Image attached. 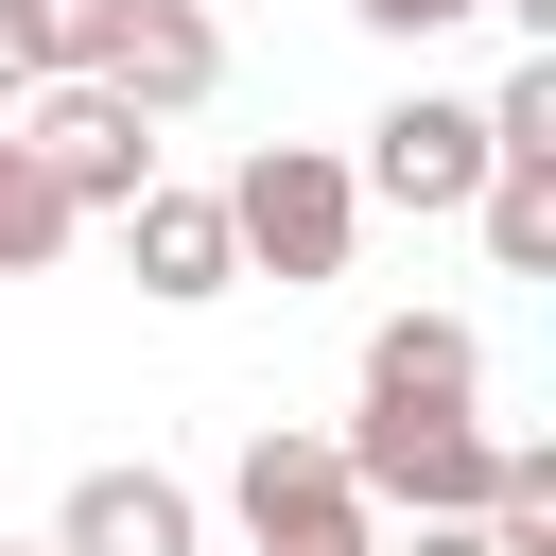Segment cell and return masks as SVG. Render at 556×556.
<instances>
[{"label": "cell", "instance_id": "obj_1", "mask_svg": "<svg viewBox=\"0 0 556 556\" xmlns=\"http://www.w3.org/2000/svg\"><path fill=\"white\" fill-rule=\"evenodd\" d=\"M208 208H226V261H243V278H278V295L348 278V243H365V191H348V156H330V139H261Z\"/></svg>", "mask_w": 556, "mask_h": 556}, {"label": "cell", "instance_id": "obj_2", "mask_svg": "<svg viewBox=\"0 0 556 556\" xmlns=\"http://www.w3.org/2000/svg\"><path fill=\"white\" fill-rule=\"evenodd\" d=\"M330 452H348L365 521H486V469H504V434L452 417V400H365Z\"/></svg>", "mask_w": 556, "mask_h": 556}, {"label": "cell", "instance_id": "obj_3", "mask_svg": "<svg viewBox=\"0 0 556 556\" xmlns=\"http://www.w3.org/2000/svg\"><path fill=\"white\" fill-rule=\"evenodd\" d=\"M226 521H243V556H382V521H365L348 452H330V434H295V417H261V434H243Z\"/></svg>", "mask_w": 556, "mask_h": 556}, {"label": "cell", "instance_id": "obj_4", "mask_svg": "<svg viewBox=\"0 0 556 556\" xmlns=\"http://www.w3.org/2000/svg\"><path fill=\"white\" fill-rule=\"evenodd\" d=\"M17 156H35V191L70 208V226H122L139 191H156V122L122 104V87H35L17 122H0Z\"/></svg>", "mask_w": 556, "mask_h": 556}, {"label": "cell", "instance_id": "obj_5", "mask_svg": "<svg viewBox=\"0 0 556 556\" xmlns=\"http://www.w3.org/2000/svg\"><path fill=\"white\" fill-rule=\"evenodd\" d=\"M348 191H365V208H417V226H452V208L486 191V122H469L452 87H400V104L365 122V156H348Z\"/></svg>", "mask_w": 556, "mask_h": 556}, {"label": "cell", "instance_id": "obj_6", "mask_svg": "<svg viewBox=\"0 0 556 556\" xmlns=\"http://www.w3.org/2000/svg\"><path fill=\"white\" fill-rule=\"evenodd\" d=\"M52 556H208V504L174 469H87L52 504Z\"/></svg>", "mask_w": 556, "mask_h": 556}, {"label": "cell", "instance_id": "obj_7", "mask_svg": "<svg viewBox=\"0 0 556 556\" xmlns=\"http://www.w3.org/2000/svg\"><path fill=\"white\" fill-rule=\"evenodd\" d=\"M104 87H122L139 122H191V104L226 87V35H208V0H139V17H122V52H104Z\"/></svg>", "mask_w": 556, "mask_h": 556}, {"label": "cell", "instance_id": "obj_8", "mask_svg": "<svg viewBox=\"0 0 556 556\" xmlns=\"http://www.w3.org/2000/svg\"><path fill=\"white\" fill-rule=\"evenodd\" d=\"M122 261H139V295H174V313H208V295L243 278V261H226V208H208V191H174V174L122 208Z\"/></svg>", "mask_w": 556, "mask_h": 556}, {"label": "cell", "instance_id": "obj_9", "mask_svg": "<svg viewBox=\"0 0 556 556\" xmlns=\"http://www.w3.org/2000/svg\"><path fill=\"white\" fill-rule=\"evenodd\" d=\"M365 400H452V417H469V400H486V330H469V313H382V330H365Z\"/></svg>", "mask_w": 556, "mask_h": 556}, {"label": "cell", "instance_id": "obj_10", "mask_svg": "<svg viewBox=\"0 0 556 556\" xmlns=\"http://www.w3.org/2000/svg\"><path fill=\"white\" fill-rule=\"evenodd\" d=\"M122 17H139V0H0V35H17V70H35V87H104Z\"/></svg>", "mask_w": 556, "mask_h": 556}, {"label": "cell", "instance_id": "obj_11", "mask_svg": "<svg viewBox=\"0 0 556 556\" xmlns=\"http://www.w3.org/2000/svg\"><path fill=\"white\" fill-rule=\"evenodd\" d=\"M469 122H486V174H556V52H521Z\"/></svg>", "mask_w": 556, "mask_h": 556}, {"label": "cell", "instance_id": "obj_12", "mask_svg": "<svg viewBox=\"0 0 556 556\" xmlns=\"http://www.w3.org/2000/svg\"><path fill=\"white\" fill-rule=\"evenodd\" d=\"M469 226H486V261H504V278H539V261H556V174H486V191H469Z\"/></svg>", "mask_w": 556, "mask_h": 556}, {"label": "cell", "instance_id": "obj_13", "mask_svg": "<svg viewBox=\"0 0 556 556\" xmlns=\"http://www.w3.org/2000/svg\"><path fill=\"white\" fill-rule=\"evenodd\" d=\"M70 243H87V226H70V208H52V191H35V156H17V139H0V278H52V261H70Z\"/></svg>", "mask_w": 556, "mask_h": 556}, {"label": "cell", "instance_id": "obj_14", "mask_svg": "<svg viewBox=\"0 0 556 556\" xmlns=\"http://www.w3.org/2000/svg\"><path fill=\"white\" fill-rule=\"evenodd\" d=\"M348 17H365V35H400V52H417V35H469V17H486V0H348Z\"/></svg>", "mask_w": 556, "mask_h": 556}, {"label": "cell", "instance_id": "obj_15", "mask_svg": "<svg viewBox=\"0 0 556 556\" xmlns=\"http://www.w3.org/2000/svg\"><path fill=\"white\" fill-rule=\"evenodd\" d=\"M382 556H486V521H417V539H382Z\"/></svg>", "mask_w": 556, "mask_h": 556}, {"label": "cell", "instance_id": "obj_16", "mask_svg": "<svg viewBox=\"0 0 556 556\" xmlns=\"http://www.w3.org/2000/svg\"><path fill=\"white\" fill-rule=\"evenodd\" d=\"M486 17H504V35H521V52H556V0H486Z\"/></svg>", "mask_w": 556, "mask_h": 556}, {"label": "cell", "instance_id": "obj_17", "mask_svg": "<svg viewBox=\"0 0 556 556\" xmlns=\"http://www.w3.org/2000/svg\"><path fill=\"white\" fill-rule=\"evenodd\" d=\"M17 104H35V70H17V35H0V122H17Z\"/></svg>", "mask_w": 556, "mask_h": 556}, {"label": "cell", "instance_id": "obj_18", "mask_svg": "<svg viewBox=\"0 0 556 556\" xmlns=\"http://www.w3.org/2000/svg\"><path fill=\"white\" fill-rule=\"evenodd\" d=\"M0 556H52V539H0Z\"/></svg>", "mask_w": 556, "mask_h": 556}]
</instances>
